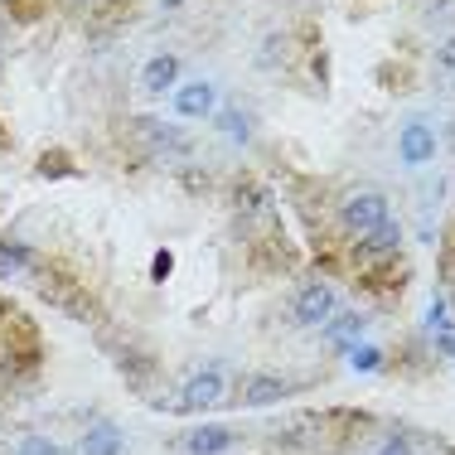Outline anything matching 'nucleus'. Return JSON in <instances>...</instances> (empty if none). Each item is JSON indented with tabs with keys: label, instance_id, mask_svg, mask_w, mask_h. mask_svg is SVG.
I'll list each match as a JSON object with an SVG mask.
<instances>
[{
	"label": "nucleus",
	"instance_id": "obj_16",
	"mask_svg": "<svg viewBox=\"0 0 455 455\" xmlns=\"http://www.w3.org/2000/svg\"><path fill=\"white\" fill-rule=\"evenodd\" d=\"M15 455H68V451L58 446V441H49V436H25L15 446Z\"/></svg>",
	"mask_w": 455,
	"mask_h": 455
},
{
	"label": "nucleus",
	"instance_id": "obj_21",
	"mask_svg": "<svg viewBox=\"0 0 455 455\" xmlns=\"http://www.w3.org/2000/svg\"><path fill=\"white\" fill-rule=\"evenodd\" d=\"M64 170H68L64 155H49V160H44V174H64Z\"/></svg>",
	"mask_w": 455,
	"mask_h": 455
},
{
	"label": "nucleus",
	"instance_id": "obj_4",
	"mask_svg": "<svg viewBox=\"0 0 455 455\" xmlns=\"http://www.w3.org/2000/svg\"><path fill=\"white\" fill-rule=\"evenodd\" d=\"M397 155L402 165H431L436 160V127L431 121H407V127L397 131Z\"/></svg>",
	"mask_w": 455,
	"mask_h": 455
},
{
	"label": "nucleus",
	"instance_id": "obj_24",
	"mask_svg": "<svg viewBox=\"0 0 455 455\" xmlns=\"http://www.w3.org/2000/svg\"><path fill=\"white\" fill-rule=\"evenodd\" d=\"M165 5H180V0H165Z\"/></svg>",
	"mask_w": 455,
	"mask_h": 455
},
{
	"label": "nucleus",
	"instance_id": "obj_13",
	"mask_svg": "<svg viewBox=\"0 0 455 455\" xmlns=\"http://www.w3.org/2000/svg\"><path fill=\"white\" fill-rule=\"evenodd\" d=\"M359 335H364V315H344L329 325V349H339V354H349V349L359 344Z\"/></svg>",
	"mask_w": 455,
	"mask_h": 455
},
{
	"label": "nucleus",
	"instance_id": "obj_2",
	"mask_svg": "<svg viewBox=\"0 0 455 455\" xmlns=\"http://www.w3.org/2000/svg\"><path fill=\"white\" fill-rule=\"evenodd\" d=\"M228 397V374L223 368H199L180 382V407L184 412H213Z\"/></svg>",
	"mask_w": 455,
	"mask_h": 455
},
{
	"label": "nucleus",
	"instance_id": "obj_15",
	"mask_svg": "<svg viewBox=\"0 0 455 455\" xmlns=\"http://www.w3.org/2000/svg\"><path fill=\"white\" fill-rule=\"evenodd\" d=\"M29 266V247H15V243H0V276H19Z\"/></svg>",
	"mask_w": 455,
	"mask_h": 455
},
{
	"label": "nucleus",
	"instance_id": "obj_17",
	"mask_svg": "<svg viewBox=\"0 0 455 455\" xmlns=\"http://www.w3.org/2000/svg\"><path fill=\"white\" fill-rule=\"evenodd\" d=\"M349 354H354V368H359V374H368V368H378V364H382V354H378L374 344H354Z\"/></svg>",
	"mask_w": 455,
	"mask_h": 455
},
{
	"label": "nucleus",
	"instance_id": "obj_10",
	"mask_svg": "<svg viewBox=\"0 0 455 455\" xmlns=\"http://www.w3.org/2000/svg\"><path fill=\"white\" fill-rule=\"evenodd\" d=\"M184 446H189V455H223L233 446V431L228 427H194Z\"/></svg>",
	"mask_w": 455,
	"mask_h": 455
},
{
	"label": "nucleus",
	"instance_id": "obj_3",
	"mask_svg": "<svg viewBox=\"0 0 455 455\" xmlns=\"http://www.w3.org/2000/svg\"><path fill=\"white\" fill-rule=\"evenodd\" d=\"M339 223H344V233L364 237L368 228L388 223V199H382L378 189H364V194H354V199L344 204V213H339Z\"/></svg>",
	"mask_w": 455,
	"mask_h": 455
},
{
	"label": "nucleus",
	"instance_id": "obj_14",
	"mask_svg": "<svg viewBox=\"0 0 455 455\" xmlns=\"http://www.w3.org/2000/svg\"><path fill=\"white\" fill-rule=\"evenodd\" d=\"M213 121H219V131H223L228 141H237V146H243V141L252 136V127H247V117H243V112H233V107H228V112H213Z\"/></svg>",
	"mask_w": 455,
	"mask_h": 455
},
{
	"label": "nucleus",
	"instance_id": "obj_6",
	"mask_svg": "<svg viewBox=\"0 0 455 455\" xmlns=\"http://www.w3.org/2000/svg\"><path fill=\"white\" fill-rule=\"evenodd\" d=\"M136 141H141V146H150V150H160V155H180V150H189L184 131H180V127H170V121H160V117H141V121H136Z\"/></svg>",
	"mask_w": 455,
	"mask_h": 455
},
{
	"label": "nucleus",
	"instance_id": "obj_9",
	"mask_svg": "<svg viewBox=\"0 0 455 455\" xmlns=\"http://www.w3.org/2000/svg\"><path fill=\"white\" fill-rule=\"evenodd\" d=\"M121 427L117 421H92L88 436H82V455H121Z\"/></svg>",
	"mask_w": 455,
	"mask_h": 455
},
{
	"label": "nucleus",
	"instance_id": "obj_22",
	"mask_svg": "<svg viewBox=\"0 0 455 455\" xmlns=\"http://www.w3.org/2000/svg\"><path fill=\"white\" fill-rule=\"evenodd\" d=\"M165 276H170V252L155 257V281H165Z\"/></svg>",
	"mask_w": 455,
	"mask_h": 455
},
{
	"label": "nucleus",
	"instance_id": "obj_23",
	"mask_svg": "<svg viewBox=\"0 0 455 455\" xmlns=\"http://www.w3.org/2000/svg\"><path fill=\"white\" fill-rule=\"evenodd\" d=\"M441 354H455V329H441Z\"/></svg>",
	"mask_w": 455,
	"mask_h": 455
},
{
	"label": "nucleus",
	"instance_id": "obj_7",
	"mask_svg": "<svg viewBox=\"0 0 455 455\" xmlns=\"http://www.w3.org/2000/svg\"><path fill=\"white\" fill-rule=\"evenodd\" d=\"M397 243H402V228L388 219V223H378V228H368V233H364V243L354 247V262L368 266V262H378V257H392V252H397Z\"/></svg>",
	"mask_w": 455,
	"mask_h": 455
},
{
	"label": "nucleus",
	"instance_id": "obj_19",
	"mask_svg": "<svg viewBox=\"0 0 455 455\" xmlns=\"http://www.w3.org/2000/svg\"><path fill=\"white\" fill-rule=\"evenodd\" d=\"M378 455H412V441H407V436H388V441L378 446Z\"/></svg>",
	"mask_w": 455,
	"mask_h": 455
},
{
	"label": "nucleus",
	"instance_id": "obj_18",
	"mask_svg": "<svg viewBox=\"0 0 455 455\" xmlns=\"http://www.w3.org/2000/svg\"><path fill=\"white\" fill-rule=\"evenodd\" d=\"M5 10H10L15 19H35L39 10H44V0H5Z\"/></svg>",
	"mask_w": 455,
	"mask_h": 455
},
{
	"label": "nucleus",
	"instance_id": "obj_11",
	"mask_svg": "<svg viewBox=\"0 0 455 455\" xmlns=\"http://www.w3.org/2000/svg\"><path fill=\"white\" fill-rule=\"evenodd\" d=\"M281 397H291V382L286 378H252L243 392L247 407H272V402H281Z\"/></svg>",
	"mask_w": 455,
	"mask_h": 455
},
{
	"label": "nucleus",
	"instance_id": "obj_1",
	"mask_svg": "<svg viewBox=\"0 0 455 455\" xmlns=\"http://www.w3.org/2000/svg\"><path fill=\"white\" fill-rule=\"evenodd\" d=\"M35 291L44 296V305L64 310V315H73V320H97L92 296L82 291L73 281V272H64V266H35Z\"/></svg>",
	"mask_w": 455,
	"mask_h": 455
},
{
	"label": "nucleus",
	"instance_id": "obj_5",
	"mask_svg": "<svg viewBox=\"0 0 455 455\" xmlns=\"http://www.w3.org/2000/svg\"><path fill=\"white\" fill-rule=\"evenodd\" d=\"M335 305H339V296H335V286H325V281H310L301 296H296V325H325L329 315H335Z\"/></svg>",
	"mask_w": 455,
	"mask_h": 455
},
{
	"label": "nucleus",
	"instance_id": "obj_8",
	"mask_svg": "<svg viewBox=\"0 0 455 455\" xmlns=\"http://www.w3.org/2000/svg\"><path fill=\"white\" fill-rule=\"evenodd\" d=\"M213 102H219V92H213V82H184L180 92H174V112L180 117H213Z\"/></svg>",
	"mask_w": 455,
	"mask_h": 455
},
{
	"label": "nucleus",
	"instance_id": "obj_20",
	"mask_svg": "<svg viewBox=\"0 0 455 455\" xmlns=\"http://www.w3.org/2000/svg\"><path fill=\"white\" fill-rule=\"evenodd\" d=\"M446 315H451V305L436 301V305H431V315H427V329H446Z\"/></svg>",
	"mask_w": 455,
	"mask_h": 455
},
{
	"label": "nucleus",
	"instance_id": "obj_12",
	"mask_svg": "<svg viewBox=\"0 0 455 455\" xmlns=\"http://www.w3.org/2000/svg\"><path fill=\"white\" fill-rule=\"evenodd\" d=\"M174 78H180V58H174V54H155L150 64H146V73H141L146 92H165V88H174Z\"/></svg>",
	"mask_w": 455,
	"mask_h": 455
}]
</instances>
